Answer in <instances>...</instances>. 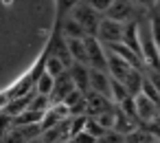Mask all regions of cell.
I'll list each match as a JSON object with an SVG mask.
<instances>
[{
  "instance_id": "obj_1",
  "label": "cell",
  "mask_w": 160,
  "mask_h": 143,
  "mask_svg": "<svg viewBox=\"0 0 160 143\" xmlns=\"http://www.w3.org/2000/svg\"><path fill=\"white\" fill-rule=\"evenodd\" d=\"M70 18H75V20L83 27L86 35H94L97 29H99V22H101V13H97V11L86 3V0H83V3H77V5L72 7Z\"/></svg>"
},
{
  "instance_id": "obj_2",
  "label": "cell",
  "mask_w": 160,
  "mask_h": 143,
  "mask_svg": "<svg viewBox=\"0 0 160 143\" xmlns=\"http://www.w3.org/2000/svg\"><path fill=\"white\" fill-rule=\"evenodd\" d=\"M123 31H125V24H123V22H116V20H112V18L105 16V18H101L94 38H97L101 44L110 46V44L123 42Z\"/></svg>"
},
{
  "instance_id": "obj_3",
  "label": "cell",
  "mask_w": 160,
  "mask_h": 143,
  "mask_svg": "<svg viewBox=\"0 0 160 143\" xmlns=\"http://www.w3.org/2000/svg\"><path fill=\"white\" fill-rule=\"evenodd\" d=\"M83 42H86V53H88V66L90 68H99V71H108L105 46L94 35H86Z\"/></svg>"
},
{
  "instance_id": "obj_4",
  "label": "cell",
  "mask_w": 160,
  "mask_h": 143,
  "mask_svg": "<svg viewBox=\"0 0 160 143\" xmlns=\"http://www.w3.org/2000/svg\"><path fill=\"white\" fill-rule=\"evenodd\" d=\"M138 13H140V9L132 3V0H114L105 16L112 18V20H116V22H123V24H125V22H129V20H136Z\"/></svg>"
},
{
  "instance_id": "obj_5",
  "label": "cell",
  "mask_w": 160,
  "mask_h": 143,
  "mask_svg": "<svg viewBox=\"0 0 160 143\" xmlns=\"http://www.w3.org/2000/svg\"><path fill=\"white\" fill-rule=\"evenodd\" d=\"M134 103H136V119H138V123L142 125V123H149V121H153V119H158L160 117V110H158V106L147 97V95H136L134 97Z\"/></svg>"
},
{
  "instance_id": "obj_6",
  "label": "cell",
  "mask_w": 160,
  "mask_h": 143,
  "mask_svg": "<svg viewBox=\"0 0 160 143\" xmlns=\"http://www.w3.org/2000/svg\"><path fill=\"white\" fill-rule=\"evenodd\" d=\"M90 90L112 99V77L108 71H99V68H90Z\"/></svg>"
},
{
  "instance_id": "obj_7",
  "label": "cell",
  "mask_w": 160,
  "mask_h": 143,
  "mask_svg": "<svg viewBox=\"0 0 160 143\" xmlns=\"http://www.w3.org/2000/svg\"><path fill=\"white\" fill-rule=\"evenodd\" d=\"M68 75L72 77V82H75V88H77V90H81L83 95L90 90V66L79 64V62H72V64H70V68H68Z\"/></svg>"
},
{
  "instance_id": "obj_8",
  "label": "cell",
  "mask_w": 160,
  "mask_h": 143,
  "mask_svg": "<svg viewBox=\"0 0 160 143\" xmlns=\"http://www.w3.org/2000/svg\"><path fill=\"white\" fill-rule=\"evenodd\" d=\"M64 44H66L72 62H79V64H86L88 66V53H86L83 38H64Z\"/></svg>"
},
{
  "instance_id": "obj_9",
  "label": "cell",
  "mask_w": 160,
  "mask_h": 143,
  "mask_svg": "<svg viewBox=\"0 0 160 143\" xmlns=\"http://www.w3.org/2000/svg\"><path fill=\"white\" fill-rule=\"evenodd\" d=\"M70 90H75V82H72V77H70L68 71H66V73H62V75L55 79V88H53L51 99H55V101H64L66 95H68Z\"/></svg>"
},
{
  "instance_id": "obj_10",
  "label": "cell",
  "mask_w": 160,
  "mask_h": 143,
  "mask_svg": "<svg viewBox=\"0 0 160 143\" xmlns=\"http://www.w3.org/2000/svg\"><path fill=\"white\" fill-rule=\"evenodd\" d=\"M53 88H55V77H51L46 71H42L40 77H38V82H35V93H38V95H44V97L51 99Z\"/></svg>"
},
{
  "instance_id": "obj_11",
  "label": "cell",
  "mask_w": 160,
  "mask_h": 143,
  "mask_svg": "<svg viewBox=\"0 0 160 143\" xmlns=\"http://www.w3.org/2000/svg\"><path fill=\"white\" fill-rule=\"evenodd\" d=\"M62 31H64V38H86V31H83V27L75 20V18H64V22H62Z\"/></svg>"
},
{
  "instance_id": "obj_12",
  "label": "cell",
  "mask_w": 160,
  "mask_h": 143,
  "mask_svg": "<svg viewBox=\"0 0 160 143\" xmlns=\"http://www.w3.org/2000/svg\"><path fill=\"white\" fill-rule=\"evenodd\" d=\"M44 71H46L51 77H55V79H57V77H59L62 73H66L68 68H66V64H64L55 53H51V55L46 57V62H44Z\"/></svg>"
},
{
  "instance_id": "obj_13",
  "label": "cell",
  "mask_w": 160,
  "mask_h": 143,
  "mask_svg": "<svg viewBox=\"0 0 160 143\" xmlns=\"http://www.w3.org/2000/svg\"><path fill=\"white\" fill-rule=\"evenodd\" d=\"M97 143H125V134H121L118 130H105L103 136L97 139Z\"/></svg>"
},
{
  "instance_id": "obj_14",
  "label": "cell",
  "mask_w": 160,
  "mask_h": 143,
  "mask_svg": "<svg viewBox=\"0 0 160 143\" xmlns=\"http://www.w3.org/2000/svg\"><path fill=\"white\" fill-rule=\"evenodd\" d=\"M86 3H88L97 13H108V9L112 7L114 0H86Z\"/></svg>"
},
{
  "instance_id": "obj_15",
  "label": "cell",
  "mask_w": 160,
  "mask_h": 143,
  "mask_svg": "<svg viewBox=\"0 0 160 143\" xmlns=\"http://www.w3.org/2000/svg\"><path fill=\"white\" fill-rule=\"evenodd\" d=\"M132 3H134L140 11H149V9L156 7V0H132Z\"/></svg>"
},
{
  "instance_id": "obj_16",
  "label": "cell",
  "mask_w": 160,
  "mask_h": 143,
  "mask_svg": "<svg viewBox=\"0 0 160 143\" xmlns=\"http://www.w3.org/2000/svg\"><path fill=\"white\" fill-rule=\"evenodd\" d=\"M24 143H46V141L42 139V134H38V136H31V139H27Z\"/></svg>"
},
{
  "instance_id": "obj_17",
  "label": "cell",
  "mask_w": 160,
  "mask_h": 143,
  "mask_svg": "<svg viewBox=\"0 0 160 143\" xmlns=\"http://www.w3.org/2000/svg\"><path fill=\"white\" fill-rule=\"evenodd\" d=\"M156 7H158V9H160V0H156Z\"/></svg>"
},
{
  "instance_id": "obj_18",
  "label": "cell",
  "mask_w": 160,
  "mask_h": 143,
  "mask_svg": "<svg viewBox=\"0 0 160 143\" xmlns=\"http://www.w3.org/2000/svg\"><path fill=\"white\" fill-rule=\"evenodd\" d=\"M55 143H64V141H55Z\"/></svg>"
}]
</instances>
